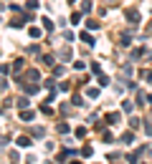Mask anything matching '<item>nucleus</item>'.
<instances>
[{"instance_id": "obj_1", "label": "nucleus", "mask_w": 152, "mask_h": 164, "mask_svg": "<svg viewBox=\"0 0 152 164\" xmlns=\"http://www.w3.org/2000/svg\"><path fill=\"white\" fill-rule=\"evenodd\" d=\"M107 121H109V124H117V121H119V114H109Z\"/></svg>"}, {"instance_id": "obj_2", "label": "nucleus", "mask_w": 152, "mask_h": 164, "mask_svg": "<svg viewBox=\"0 0 152 164\" xmlns=\"http://www.w3.org/2000/svg\"><path fill=\"white\" fill-rule=\"evenodd\" d=\"M20 116H23L25 121H33V116H36V114H33V111H23V114H20Z\"/></svg>"}, {"instance_id": "obj_3", "label": "nucleus", "mask_w": 152, "mask_h": 164, "mask_svg": "<svg viewBox=\"0 0 152 164\" xmlns=\"http://www.w3.org/2000/svg\"><path fill=\"white\" fill-rule=\"evenodd\" d=\"M86 96H91V99H96V96H99V91H96V88H86Z\"/></svg>"}, {"instance_id": "obj_4", "label": "nucleus", "mask_w": 152, "mask_h": 164, "mask_svg": "<svg viewBox=\"0 0 152 164\" xmlns=\"http://www.w3.org/2000/svg\"><path fill=\"white\" fill-rule=\"evenodd\" d=\"M122 139H124L127 144H132V141H134V134H124V136H122Z\"/></svg>"}, {"instance_id": "obj_5", "label": "nucleus", "mask_w": 152, "mask_h": 164, "mask_svg": "<svg viewBox=\"0 0 152 164\" xmlns=\"http://www.w3.org/2000/svg\"><path fill=\"white\" fill-rule=\"evenodd\" d=\"M18 144H20V146H28V144H31V139H25V136H20V139H18Z\"/></svg>"}]
</instances>
